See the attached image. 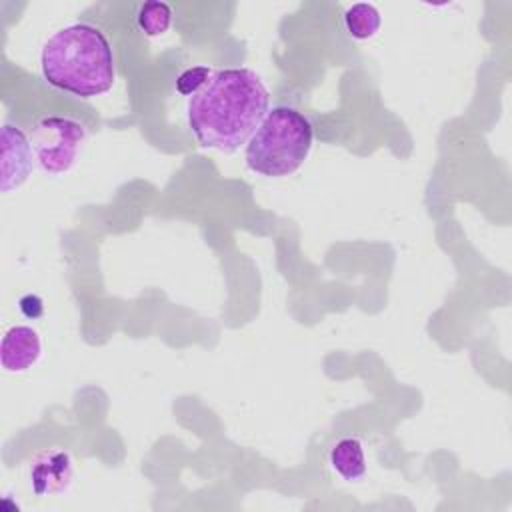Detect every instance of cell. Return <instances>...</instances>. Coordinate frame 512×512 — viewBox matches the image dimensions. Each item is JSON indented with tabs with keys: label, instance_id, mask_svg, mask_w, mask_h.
I'll return each instance as SVG.
<instances>
[{
	"label": "cell",
	"instance_id": "1",
	"mask_svg": "<svg viewBox=\"0 0 512 512\" xmlns=\"http://www.w3.org/2000/svg\"><path fill=\"white\" fill-rule=\"evenodd\" d=\"M268 90L248 68L212 72L188 100V124L202 148L234 152L246 144L268 114Z\"/></svg>",
	"mask_w": 512,
	"mask_h": 512
},
{
	"label": "cell",
	"instance_id": "2",
	"mask_svg": "<svg viewBox=\"0 0 512 512\" xmlns=\"http://www.w3.org/2000/svg\"><path fill=\"white\" fill-rule=\"evenodd\" d=\"M40 64L48 84L80 98L100 96L114 84L112 46L100 28L86 22L48 38Z\"/></svg>",
	"mask_w": 512,
	"mask_h": 512
},
{
	"label": "cell",
	"instance_id": "3",
	"mask_svg": "<svg viewBox=\"0 0 512 512\" xmlns=\"http://www.w3.org/2000/svg\"><path fill=\"white\" fill-rule=\"evenodd\" d=\"M314 128L310 120L290 106L268 110L246 146V164L252 172L280 178L294 174L310 154Z\"/></svg>",
	"mask_w": 512,
	"mask_h": 512
},
{
	"label": "cell",
	"instance_id": "4",
	"mask_svg": "<svg viewBox=\"0 0 512 512\" xmlns=\"http://www.w3.org/2000/svg\"><path fill=\"white\" fill-rule=\"evenodd\" d=\"M84 138L86 128L78 120L50 116L34 126L30 142L36 160L46 172L64 174L74 166Z\"/></svg>",
	"mask_w": 512,
	"mask_h": 512
},
{
	"label": "cell",
	"instance_id": "5",
	"mask_svg": "<svg viewBox=\"0 0 512 512\" xmlns=\"http://www.w3.org/2000/svg\"><path fill=\"white\" fill-rule=\"evenodd\" d=\"M74 478L72 458L66 450L50 448L40 452L30 466V486L38 496L62 494Z\"/></svg>",
	"mask_w": 512,
	"mask_h": 512
},
{
	"label": "cell",
	"instance_id": "6",
	"mask_svg": "<svg viewBox=\"0 0 512 512\" xmlns=\"http://www.w3.org/2000/svg\"><path fill=\"white\" fill-rule=\"evenodd\" d=\"M32 152V142L20 128L12 124L2 128V192L20 188L28 180L32 172Z\"/></svg>",
	"mask_w": 512,
	"mask_h": 512
},
{
	"label": "cell",
	"instance_id": "7",
	"mask_svg": "<svg viewBox=\"0 0 512 512\" xmlns=\"http://www.w3.org/2000/svg\"><path fill=\"white\" fill-rule=\"evenodd\" d=\"M42 356L40 334L32 326H12L6 330L0 348V362L6 372H24Z\"/></svg>",
	"mask_w": 512,
	"mask_h": 512
},
{
	"label": "cell",
	"instance_id": "8",
	"mask_svg": "<svg viewBox=\"0 0 512 512\" xmlns=\"http://www.w3.org/2000/svg\"><path fill=\"white\" fill-rule=\"evenodd\" d=\"M330 464L348 482H356L366 474L364 446L358 438L346 436L334 444L330 450Z\"/></svg>",
	"mask_w": 512,
	"mask_h": 512
},
{
	"label": "cell",
	"instance_id": "9",
	"mask_svg": "<svg viewBox=\"0 0 512 512\" xmlns=\"http://www.w3.org/2000/svg\"><path fill=\"white\" fill-rule=\"evenodd\" d=\"M380 12L376 10L374 4L368 2H360V4H352L346 14H344V24L346 30L352 38L356 40H366L372 38L378 28H380Z\"/></svg>",
	"mask_w": 512,
	"mask_h": 512
},
{
	"label": "cell",
	"instance_id": "10",
	"mask_svg": "<svg viewBox=\"0 0 512 512\" xmlns=\"http://www.w3.org/2000/svg\"><path fill=\"white\" fill-rule=\"evenodd\" d=\"M136 20L146 36H160L172 24V8L166 2H146L140 6Z\"/></svg>",
	"mask_w": 512,
	"mask_h": 512
},
{
	"label": "cell",
	"instance_id": "11",
	"mask_svg": "<svg viewBox=\"0 0 512 512\" xmlns=\"http://www.w3.org/2000/svg\"><path fill=\"white\" fill-rule=\"evenodd\" d=\"M212 76L210 68L206 66H196V68H188L184 70L178 80H176V90L180 94H186V96H194L196 92H200L204 88V84L208 82V78Z\"/></svg>",
	"mask_w": 512,
	"mask_h": 512
},
{
	"label": "cell",
	"instance_id": "12",
	"mask_svg": "<svg viewBox=\"0 0 512 512\" xmlns=\"http://www.w3.org/2000/svg\"><path fill=\"white\" fill-rule=\"evenodd\" d=\"M20 310H22L28 318H38V316L42 314L44 306H42V300H40L38 296L28 294V296H24V298L20 300Z\"/></svg>",
	"mask_w": 512,
	"mask_h": 512
}]
</instances>
